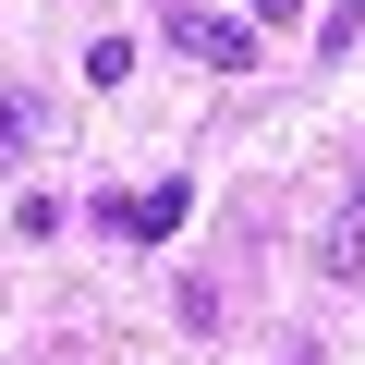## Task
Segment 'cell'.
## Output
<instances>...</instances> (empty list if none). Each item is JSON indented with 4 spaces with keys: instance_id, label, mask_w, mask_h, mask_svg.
Listing matches in <instances>:
<instances>
[{
    "instance_id": "cell-1",
    "label": "cell",
    "mask_w": 365,
    "mask_h": 365,
    "mask_svg": "<svg viewBox=\"0 0 365 365\" xmlns=\"http://www.w3.org/2000/svg\"><path fill=\"white\" fill-rule=\"evenodd\" d=\"M182 207H195V182H146V195H98V232L110 244H170Z\"/></svg>"
},
{
    "instance_id": "cell-2",
    "label": "cell",
    "mask_w": 365,
    "mask_h": 365,
    "mask_svg": "<svg viewBox=\"0 0 365 365\" xmlns=\"http://www.w3.org/2000/svg\"><path fill=\"white\" fill-rule=\"evenodd\" d=\"M170 49H195L207 73H244L256 61V13L232 25V13H195V0H182V13H170Z\"/></svg>"
},
{
    "instance_id": "cell-4",
    "label": "cell",
    "mask_w": 365,
    "mask_h": 365,
    "mask_svg": "<svg viewBox=\"0 0 365 365\" xmlns=\"http://www.w3.org/2000/svg\"><path fill=\"white\" fill-rule=\"evenodd\" d=\"M329 268H341V280H365V195H353V220L329 232Z\"/></svg>"
},
{
    "instance_id": "cell-3",
    "label": "cell",
    "mask_w": 365,
    "mask_h": 365,
    "mask_svg": "<svg viewBox=\"0 0 365 365\" xmlns=\"http://www.w3.org/2000/svg\"><path fill=\"white\" fill-rule=\"evenodd\" d=\"M25 146H37V98H25V86H0V170H13Z\"/></svg>"
},
{
    "instance_id": "cell-5",
    "label": "cell",
    "mask_w": 365,
    "mask_h": 365,
    "mask_svg": "<svg viewBox=\"0 0 365 365\" xmlns=\"http://www.w3.org/2000/svg\"><path fill=\"white\" fill-rule=\"evenodd\" d=\"M353 37H365V0H341V13H317V49H329V61H341Z\"/></svg>"
}]
</instances>
